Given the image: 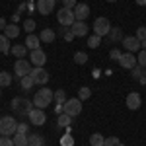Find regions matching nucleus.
<instances>
[{"instance_id":"nucleus-1","label":"nucleus","mask_w":146,"mask_h":146,"mask_svg":"<svg viewBox=\"0 0 146 146\" xmlns=\"http://www.w3.org/2000/svg\"><path fill=\"white\" fill-rule=\"evenodd\" d=\"M55 100V94L53 90H49V88H41V90H37L33 98V105L35 107H39V109H45L47 105H51V101Z\"/></svg>"},{"instance_id":"nucleus-2","label":"nucleus","mask_w":146,"mask_h":146,"mask_svg":"<svg viewBox=\"0 0 146 146\" xmlns=\"http://www.w3.org/2000/svg\"><path fill=\"white\" fill-rule=\"evenodd\" d=\"M16 131H18V121L12 115L0 117V136H14Z\"/></svg>"},{"instance_id":"nucleus-3","label":"nucleus","mask_w":146,"mask_h":146,"mask_svg":"<svg viewBox=\"0 0 146 146\" xmlns=\"http://www.w3.org/2000/svg\"><path fill=\"white\" fill-rule=\"evenodd\" d=\"M56 22L60 23L62 27H70L72 23L76 22V18H74V10H68V8H60V10L56 12Z\"/></svg>"},{"instance_id":"nucleus-4","label":"nucleus","mask_w":146,"mask_h":146,"mask_svg":"<svg viewBox=\"0 0 146 146\" xmlns=\"http://www.w3.org/2000/svg\"><path fill=\"white\" fill-rule=\"evenodd\" d=\"M92 27H94V33H96V35H100V37H105V35L111 31L113 25H111V22H109L107 18H98V20L94 22V25H92Z\"/></svg>"},{"instance_id":"nucleus-5","label":"nucleus","mask_w":146,"mask_h":146,"mask_svg":"<svg viewBox=\"0 0 146 146\" xmlns=\"http://www.w3.org/2000/svg\"><path fill=\"white\" fill-rule=\"evenodd\" d=\"M29 76L33 78L35 86H37V84H39V86H45L47 82H49V72H47L43 66H35V68H31Z\"/></svg>"},{"instance_id":"nucleus-6","label":"nucleus","mask_w":146,"mask_h":146,"mask_svg":"<svg viewBox=\"0 0 146 146\" xmlns=\"http://www.w3.org/2000/svg\"><path fill=\"white\" fill-rule=\"evenodd\" d=\"M29 72H31V62H29V60H25V58H18V60L14 62V74H16L18 78L27 76Z\"/></svg>"},{"instance_id":"nucleus-7","label":"nucleus","mask_w":146,"mask_h":146,"mask_svg":"<svg viewBox=\"0 0 146 146\" xmlns=\"http://www.w3.org/2000/svg\"><path fill=\"white\" fill-rule=\"evenodd\" d=\"M64 113L70 115V117L80 115V113H82V100H78V98L66 100V103H64Z\"/></svg>"},{"instance_id":"nucleus-8","label":"nucleus","mask_w":146,"mask_h":146,"mask_svg":"<svg viewBox=\"0 0 146 146\" xmlns=\"http://www.w3.org/2000/svg\"><path fill=\"white\" fill-rule=\"evenodd\" d=\"M27 117H29V123L35 125V127H41V125H45V121H47L45 111H43V109H39V107H33L31 113H29Z\"/></svg>"},{"instance_id":"nucleus-9","label":"nucleus","mask_w":146,"mask_h":146,"mask_svg":"<svg viewBox=\"0 0 146 146\" xmlns=\"http://www.w3.org/2000/svg\"><path fill=\"white\" fill-rule=\"evenodd\" d=\"M121 43H123V47H125V51H127V53H136V51H140V49H142V47H140V41L136 39L135 35L125 37Z\"/></svg>"},{"instance_id":"nucleus-10","label":"nucleus","mask_w":146,"mask_h":146,"mask_svg":"<svg viewBox=\"0 0 146 146\" xmlns=\"http://www.w3.org/2000/svg\"><path fill=\"white\" fill-rule=\"evenodd\" d=\"M31 60V64L33 66H45V62H47V55H45V51L43 49H35V51H31V56H29Z\"/></svg>"},{"instance_id":"nucleus-11","label":"nucleus","mask_w":146,"mask_h":146,"mask_svg":"<svg viewBox=\"0 0 146 146\" xmlns=\"http://www.w3.org/2000/svg\"><path fill=\"white\" fill-rule=\"evenodd\" d=\"M88 16H90V6L84 4V2H78V6L74 8V18H76V22H86Z\"/></svg>"},{"instance_id":"nucleus-12","label":"nucleus","mask_w":146,"mask_h":146,"mask_svg":"<svg viewBox=\"0 0 146 146\" xmlns=\"http://www.w3.org/2000/svg\"><path fill=\"white\" fill-rule=\"evenodd\" d=\"M117 62H119L123 68L131 70V68L136 66V56H135V53H123V55H121V58H119Z\"/></svg>"},{"instance_id":"nucleus-13","label":"nucleus","mask_w":146,"mask_h":146,"mask_svg":"<svg viewBox=\"0 0 146 146\" xmlns=\"http://www.w3.org/2000/svg\"><path fill=\"white\" fill-rule=\"evenodd\" d=\"M88 29H90V25L86 22H74L70 25V31L74 33V37H86L88 35Z\"/></svg>"},{"instance_id":"nucleus-14","label":"nucleus","mask_w":146,"mask_h":146,"mask_svg":"<svg viewBox=\"0 0 146 146\" xmlns=\"http://www.w3.org/2000/svg\"><path fill=\"white\" fill-rule=\"evenodd\" d=\"M55 4H56V0H37V10L43 16H49L55 10Z\"/></svg>"},{"instance_id":"nucleus-15","label":"nucleus","mask_w":146,"mask_h":146,"mask_svg":"<svg viewBox=\"0 0 146 146\" xmlns=\"http://www.w3.org/2000/svg\"><path fill=\"white\" fill-rule=\"evenodd\" d=\"M140 103H142V100H140V96H138L136 92H131V94L127 96V107H129L131 111H136V109L140 107Z\"/></svg>"},{"instance_id":"nucleus-16","label":"nucleus","mask_w":146,"mask_h":146,"mask_svg":"<svg viewBox=\"0 0 146 146\" xmlns=\"http://www.w3.org/2000/svg\"><path fill=\"white\" fill-rule=\"evenodd\" d=\"M41 39H39V35L35 33H29L27 37H25V47L29 49V51H35V49H41Z\"/></svg>"},{"instance_id":"nucleus-17","label":"nucleus","mask_w":146,"mask_h":146,"mask_svg":"<svg viewBox=\"0 0 146 146\" xmlns=\"http://www.w3.org/2000/svg\"><path fill=\"white\" fill-rule=\"evenodd\" d=\"M55 37H56V33L53 31V27H45V29H41V33H39L41 43H53Z\"/></svg>"},{"instance_id":"nucleus-18","label":"nucleus","mask_w":146,"mask_h":146,"mask_svg":"<svg viewBox=\"0 0 146 146\" xmlns=\"http://www.w3.org/2000/svg\"><path fill=\"white\" fill-rule=\"evenodd\" d=\"M20 31H22V27H20V25H16V23H8V25H6V29H4V35H6L8 39H16V37L20 35Z\"/></svg>"},{"instance_id":"nucleus-19","label":"nucleus","mask_w":146,"mask_h":146,"mask_svg":"<svg viewBox=\"0 0 146 146\" xmlns=\"http://www.w3.org/2000/svg\"><path fill=\"white\" fill-rule=\"evenodd\" d=\"M107 37H109V41H111V43H121V41L125 39L121 27H111V31L107 33Z\"/></svg>"},{"instance_id":"nucleus-20","label":"nucleus","mask_w":146,"mask_h":146,"mask_svg":"<svg viewBox=\"0 0 146 146\" xmlns=\"http://www.w3.org/2000/svg\"><path fill=\"white\" fill-rule=\"evenodd\" d=\"M27 146H45V138L41 135H27Z\"/></svg>"},{"instance_id":"nucleus-21","label":"nucleus","mask_w":146,"mask_h":146,"mask_svg":"<svg viewBox=\"0 0 146 146\" xmlns=\"http://www.w3.org/2000/svg\"><path fill=\"white\" fill-rule=\"evenodd\" d=\"M12 55L16 56V58H23L25 56V53H27V47L22 45V43H18V45H14L12 47V51H10Z\"/></svg>"},{"instance_id":"nucleus-22","label":"nucleus","mask_w":146,"mask_h":146,"mask_svg":"<svg viewBox=\"0 0 146 146\" xmlns=\"http://www.w3.org/2000/svg\"><path fill=\"white\" fill-rule=\"evenodd\" d=\"M10 51H12L10 39H8L6 35H0V53H4V55H8Z\"/></svg>"},{"instance_id":"nucleus-23","label":"nucleus","mask_w":146,"mask_h":146,"mask_svg":"<svg viewBox=\"0 0 146 146\" xmlns=\"http://www.w3.org/2000/svg\"><path fill=\"white\" fill-rule=\"evenodd\" d=\"M12 74L10 72H6V70H2V72H0V88H8V86H10L12 84Z\"/></svg>"},{"instance_id":"nucleus-24","label":"nucleus","mask_w":146,"mask_h":146,"mask_svg":"<svg viewBox=\"0 0 146 146\" xmlns=\"http://www.w3.org/2000/svg\"><path fill=\"white\" fill-rule=\"evenodd\" d=\"M20 84H22V90H25V92H29L35 86L33 78H31L29 74H27V76H23V78H20Z\"/></svg>"},{"instance_id":"nucleus-25","label":"nucleus","mask_w":146,"mask_h":146,"mask_svg":"<svg viewBox=\"0 0 146 146\" xmlns=\"http://www.w3.org/2000/svg\"><path fill=\"white\" fill-rule=\"evenodd\" d=\"M103 142H105V136L100 135V133H94V135L90 136V144L92 146H103Z\"/></svg>"},{"instance_id":"nucleus-26","label":"nucleus","mask_w":146,"mask_h":146,"mask_svg":"<svg viewBox=\"0 0 146 146\" xmlns=\"http://www.w3.org/2000/svg\"><path fill=\"white\" fill-rule=\"evenodd\" d=\"M33 107H35L33 101H29V100H22V107H20V111H22L23 115H29Z\"/></svg>"},{"instance_id":"nucleus-27","label":"nucleus","mask_w":146,"mask_h":146,"mask_svg":"<svg viewBox=\"0 0 146 146\" xmlns=\"http://www.w3.org/2000/svg\"><path fill=\"white\" fill-rule=\"evenodd\" d=\"M12 140H14V144H16V146H27V135H20V133H16Z\"/></svg>"},{"instance_id":"nucleus-28","label":"nucleus","mask_w":146,"mask_h":146,"mask_svg":"<svg viewBox=\"0 0 146 146\" xmlns=\"http://www.w3.org/2000/svg\"><path fill=\"white\" fill-rule=\"evenodd\" d=\"M90 98H92V90L88 88V86H82V88L78 90V100L84 101V100H90Z\"/></svg>"},{"instance_id":"nucleus-29","label":"nucleus","mask_w":146,"mask_h":146,"mask_svg":"<svg viewBox=\"0 0 146 146\" xmlns=\"http://www.w3.org/2000/svg\"><path fill=\"white\" fill-rule=\"evenodd\" d=\"M35 27H37V25H35V22L31 20V18H27V20L23 22V25H22V29H23V31H27V35H29V33H33V29H35Z\"/></svg>"},{"instance_id":"nucleus-30","label":"nucleus","mask_w":146,"mask_h":146,"mask_svg":"<svg viewBox=\"0 0 146 146\" xmlns=\"http://www.w3.org/2000/svg\"><path fill=\"white\" fill-rule=\"evenodd\" d=\"M55 101H56V105H64L66 103V94H64V90L55 92Z\"/></svg>"},{"instance_id":"nucleus-31","label":"nucleus","mask_w":146,"mask_h":146,"mask_svg":"<svg viewBox=\"0 0 146 146\" xmlns=\"http://www.w3.org/2000/svg\"><path fill=\"white\" fill-rule=\"evenodd\" d=\"M100 45H101V37L94 33V35L90 37V39H88V47H90V49H98Z\"/></svg>"},{"instance_id":"nucleus-32","label":"nucleus","mask_w":146,"mask_h":146,"mask_svg":"<svg viewBox=\"0 0 146 146\" xmlns=\"http://www.w3.org/2000/svg\"><path fill=\"white\" fill-rule=\"evenodd\" d=\"M131 76H133L135 80H140L142 76H144V68H142V66H138V64H136L135 68H131Z\"/></svg>"},{"instance_id":"nucleus-33","label":"nucleus","mask_w":146,"mask_h":146,"mask_svg":"<svg viewBox=\"0 0 146 146\" xmlns=\"http://www.w3.org/2000/svg\"><path fill=\"white\" fill-rule=\"evenodd\" d=\"M74 62H76V64H86V62H88V55L82 53V51L74 53Z\"/></svg>"},{"instance_id":"nucleus-34","label":"nucleus","mask_w":146,"mask_h":146,"mask_svg":"<svg viewBox=\"0 0 146 146\" xmlns=\"http://www.w3.org/2000/svg\"><path fill=\"white\" fill-rule=\"evenodd\" d=\"M70 119H72L70 115L60 113V115H58V119H56V121H58V127H68V125H70Z\"/></svg>"},{"instance_id":"nucleus-35","label":"nucleus","mask_w":146,"mask_h":146,"mask_svg":"<svg viewBox=\"0 0 146 146\" xmlns=\"http://www.w3.org/2000/svg\"><path fill=\"white\" fill-rule=\"evenodd\" d=\"M136 64H138V66H142V68H146V51H144V49H140V51H138Z\"/></svg>"},{"instance_id":"nucleus-36","label":"nucleus","mask_w":146,"mask_h":146,"mask_svg":"<svg viewBox=\"0 0 146 146\" xmlns=\"http://www.w3.org/2000/svg\"><path fill=\"white\" fill-rule=\"evenodd\" d=\"M103 146H123V144L119 142V138H117V136H107V138H105V142H103Z\"/></svg>"},{"instance_id":"nucleus-37","label":"nucleus","mask_w":146,"mask_h":146,"mask_svg":"<svg viewBox=\"0 0 146 146\" xmlns=\"http://www.w3.org/2000/svg\"><path fill=\"white\" fill-rule=\"evenodd\" d=\"M60 146H74V138H72L70 135L60 136Z\"/></svg>"},{"instance_id":"nucleus-38","label":"nucleus","mask_w":146,"mask_h":146,"mask_svg":"<svg viewBox=\"0 0 146 146\" xmlns=\"http://www.w3.org/2000/svg\"><path fill=\"white\" fill-rule=\"evenodd\" d=\"M27 131H29V125L27 123H18V131H16V133H20V135H27Z\"/></svg>"},{"instance_id":"nucleus-39","label":"nucleus","mask_w":146,"mask_h":146,"mask_svg":"<svg viewBox=\"0 0 146 146\" xmlns=\"http://www.w3.org/2000/svg\"><path fill=\"white\" fill-rule=\"evenodd\" d=\"M135 37L138 39V41H144V39H146V27H138Z\"/></svg>"},{"instance_id":"nucleus-40","label":"nucleus","mask_w":146,"mask_h":146,"mask_svg":"<svg viewBox=\"0 0 146 146\" xmlns=\"http://www.w3.org/2000/svg\"><path fill=\"white\" fill-rule=\"evenodd\" d=\"M0 146H16L10 136H0Z\"/></svg>"},{"instance_id":"nucleus-41","label":"nucleus","mask_w":146,"mask_h":146,"mask_svg":"<svg viewBox=\"0 0 146 146\" xmlns=\"http://www.w3.org/2000/svg\"><path fill=\"white\" fill-rule=\"evenodd\" d=\"M62 2H64V8H68V10H74L78 6V0H62Z\"/></svg>"},{"instance_id":"nucleus-42","label":"nucleus","mask_w":146,"mask_h":146,"mask_svg":"<svg viewBox=\"0 0 146 146\" xmlns=\"http://www.w3.org/2000/svg\"><path fill=\"white\" fill-rule=\"evenodd\" d=\"M121 55H123V53H121L119 49H111V51H109V56H111L113 60H119V58H121Z\"/></svg>"},{"instance_id":"nucleus-43","label":"nucleus","mask_w":146,"mask_h":146,"mask_svg":"<svg viewBox=\"0 0 146 146\" xmlns=\"http://www.w3.org/2000/svg\"><path fill=\"white\" fill-rule=\"evenodd\" d=\"M20 103H22V100H20V98H14V100H12V109L20 111Z\"/></svg>"},{"instance_id":"nucleus-44","label":"nucleus","mask_w":146,"mask_h":146,"mask_svg":"<svg viewBox=\"0 0 146 146\" xmlns=\"http://www.w3.org/2000/svg\"><path fill=\"white\" fill-rule=\"evenodd\" d=\"M64 39H66V41H72V39H74V33L70 31V27H68V31H64Z\"/></svg>"},{"instance_id":"nucleus-45","label":"nucleus","mask_w":146,"mask_h":146,"mask_svg":"<svg viewBox=\"0 0 146 146\" xmlns=\"http://www.w3.org/2000/svg\"><path fill=\"white\" fill-rule=\"evenodd\" d=\"M6 25H8L6 20H4V18H0V29H6Z\"/></svg>"},{"instance_id":"nucleus-46","label":"nucleus","mask_w":146,"mask_h":146,"mask_svg":"<svg viewBox=\"0 0 146 146\" xmlns=\"http://www.w3.org/2000/svg\"><path fill=\"white\" fill-rule=\"evenodd\" d=\"M136 4H138V6H146V0H135Z\"/></svg>"},{"instance_id":"nucleus-47","label":"nucleus","mask_w":146,"mask_h":146,"mask_svg":"<svg viewBox=\"0 0 146 146\" xmlns=\"http://www.w3.org/2000/svg\"><path fill=\"white\" fill-rule=\"evenodd\" d=\"M140 47H142V49L146 51V39H144V41H140Z\"/></svg>"},{"instance_id":"nucleus-48","label":"nucleus","mask_w":146,"mask_h":146,"mask_svg":"<svg viewBox=\"0 0 146 146\" xmlns=\"http://www.w3.org/2000/svg\"><path fill=\"white\" fill-rule=\"evenodd\" d=\"M107 2H117V0H107Z\"/></svg>"},{"instance_id":"nucleus-49","label":"nucleus","mask_w":146,"mask_h":146,"mask_svg":"<svg viewBox=\"0 0 146 146\" xmlns=\"http://www.w3.org/2000/svg\"><path fill=\"white\" fill-rule=\"evenodd\" d=\"M144 76H146V68H144Z\"/></svg>"},{"instance_id":"nucleus-50","label":"nucleus","mask_w":146,"mask_h":146,"mask_svg":"<svg viewBox=\"0 0 146 146\" xmlns=\"http://www.w3.org/2000/svg\"><path fill=\"white\" fill-rule=\"evenodd\" d=\"M0 94H2V90H0Z\"/></svg>"}]
</instances>
